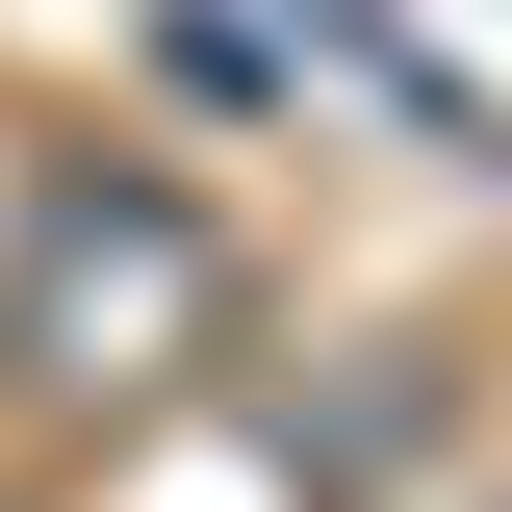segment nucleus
Masks as SVG:
<instances>
[{"label": "nucleus", "mask_w": 512, "mask_h": 512, "mask_svg": "<svg viewBox=\"0 0 512 512\" xmlns=\"http://www.w3.org/2000/svg\"><path fill=\"white\" fill-rule=\"evenodd\" d=\"M256 333V256L180 154H52L26 231H0V384L26 410H154Z\"/></svg>", "instance_id": "nucleus-1"}]
</instances>
